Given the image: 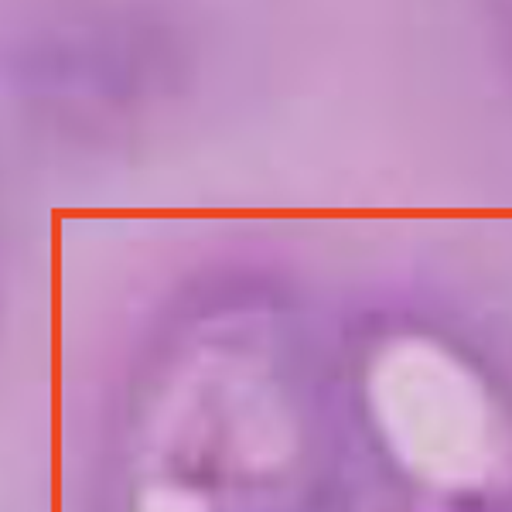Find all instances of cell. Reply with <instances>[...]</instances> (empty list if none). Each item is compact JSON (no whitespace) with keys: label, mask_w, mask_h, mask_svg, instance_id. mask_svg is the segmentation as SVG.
Here are the masks:
<instances>
[{"label":"cell","mask_w":512,"mask_h":512,"mask_svg":"<svg viewBox=\"0 0 512 512\" xmlns=\"http://www.w3.org/2000/svg\"><path fill=\"white\" fill-rule=\"evenodd\" d=\"M332 301L260 267L175 287L123 349L86 512H315L345 492Z\"/></svg>","instance_id":"1"},{"label":"cell","mask_w":512,"mask_h":512,"mask_svg":"<svg viewBox=\"0 0 512 512\" xmlns=\"http://www.w3.org/2000/svg\"><path fill=\"white\" fill-rule=\"evenodd\" d=\"M328 393L359 512H512V328L437 284L332 301Z\"/></svg>","instance_id":"2"},{"label":"cell","mask_w":512,"mask_h":512,"mask_svg":"<svg viewBox=\"0 0 512 512\" xmlns=\"http://www.w3.org/2000/svg\"><path fill=\"white\" fill-rule=\"evenodd\" d=\"M485 14H489L485 24H489L495 59H499L502 76L512 89V0H485Z\"/></svg>","instance_id":"3"}]
</instances>
